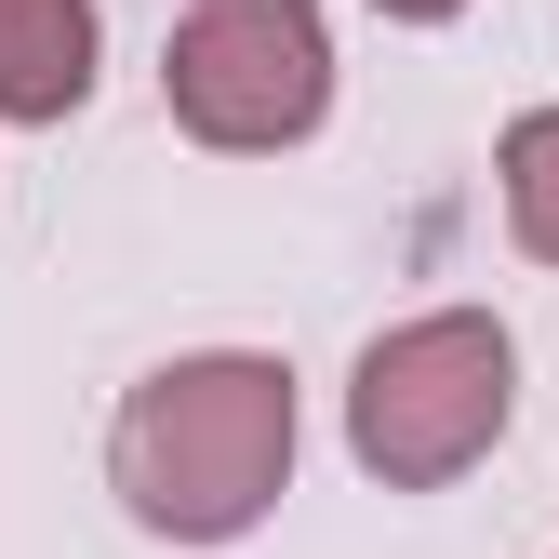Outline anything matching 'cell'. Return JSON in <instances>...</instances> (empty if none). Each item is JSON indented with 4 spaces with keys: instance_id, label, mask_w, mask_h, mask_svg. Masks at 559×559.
Returning <instances> with one entry per match:
<instances>
[{
    "instance_id": "cell-2",
    "label": "cell",
    "mask_w": 559,
    "mask_h": 559,
    "mask_svg": "<svg viewBox=\"0 0 559 559\" xmlns=\"http://www.w3.org/2000/svg\"><path fill=\"white\" fill-rule=\"evenodd\" d=\"M520 427V333L493 307H413L346 360V453L373 493H453Z\"/></svg>"
},
{
    "instance_id": "cell-1",
    "label": "cell",
    "mask_w": 559,
    "mask_h": 559,
    "mask_svg": "<svg viewBox=\"0 0 559 559\" xmlns=\"http://www.w3.org/2000/svg\"><path fill=\"white\" fill-rule=\"evenodd\" d=\"M307 453V400L280 346H187V360L133 373L107 413V493L160 546H240Z\"/></svg>"
},
{
    "instance_id": "cell-3",
    "label": "cell",
    "mask_w": 559,
    "mask_h": 559,
    "mask_svg": "<svg viewBox=\"0 0 559 559\" xmlns=\"http://www.w3.org/2000/svg\"><path fill=\"white\" fill-rule=\"evenodd\" d=\"M160 107L214 160H280L333 120V14L320 0H187L160 40Z\"/></svg>"
},
{
    "instance_id": "cell-6",
    "label": "cell",
    "mask_w": 559,
    "mask_h": 559,
    "mask_svg": "<svg viewBox=\"0 0 559 559\" xmlns=\"http://www.w3.org/2000/svg\"><path fill=\"white\" fill-rule=\"evenodd\" d=\"M373 14H386V27H453L466 0H373Z\"/></svg>"
},
{
    "instance_id": "cell-5",
    "label": "cell",
    "mask_w": 559,
    "mask_h": 559,
    "mask_svg": "<svg viewBox=\"0 0 559 559\" xmlns=\"http://www.w3.org/2000/svg\"><path fill=\"white\" fill-rule=\"evenodd\" d=\"M493 200H507V240L533 266H559V107H520L493 133Z\"/></svg>"
},
{
    "instance_id": "cell-4",
    "label": "cell",
    "mask_w": 559,
    "mask_h": 559,
    "mask_svg": "<svg viewBox=\"0 0 559 559\" xmlns=\"http://www.w3.org/2000/svg\"><path fill=\"white\" fill-rule=\"evenodd\" d=\"M94 67H107V14L94 0H0V120L53 133L94 107Z\"/></svg>"
}]
</instances>
